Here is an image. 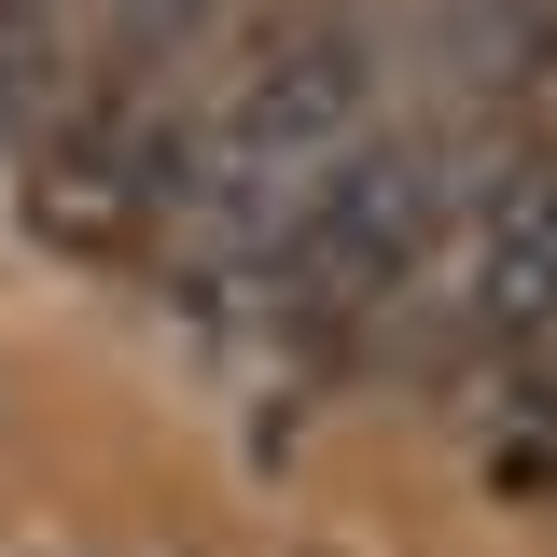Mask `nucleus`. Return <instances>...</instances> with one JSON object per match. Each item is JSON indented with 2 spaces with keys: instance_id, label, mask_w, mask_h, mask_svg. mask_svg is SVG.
<instances>
[{
  "instance_id": "1",
  "label": "nucleus",
  "mask_w": 557,
  "mask_h": 557,
  "mask_svg": "<svg viewBox=\"0 0 557 557\" xmlns=\"http://www.w3.org/2000/svg\"><path fill=\"white\" fill-rule=\"evenodd\" d=\"M460 182L474 168L446 139H362V153H335L321 196H307V223H293V251L265 265V307L293 335H376V321H405V293L432 265Z\"/></svg>"
},
{
  "instance_id": "4",
  "label": "nucleus",
  "mask_w": 557,
  "mask_h": 557,
  "mask_svg": "<svg viewBox=\"0 0 557 557\" xmlns=\"http://www.w3.org/2000/svg\"><path fill=\"white\" fill-rule=\"evenodd\" d=\"M544 391H557V335H544Z\"/></svg>"
},
{
  "instance_id": "2",
  "label": "nucleus",
  "mask_w": 557,
  "mask_h": 557,
  "mask_svg": "<svg viewBox=\"0 0 557 557\" xmlns=\"http://www.w3.org/2000/svg\"><path fill=\"white\" fill-rule=\"evenodd\" d=\"M474 14V70L487 84H544L557 70V0H460Z\"/></svg>"
},
{
  "instance_id": "3",
  "label": "nucleus",
  "mask_w": 557,
  "mask_h": 557,
  "mask_svg": "<svg viewBox=\"0 0 557 557\" xmlns=\"http://www.w3.org/2000/svg\"><path fill=\"white\" fill-rule=\"evenodd\" d=\"M0 14H57V0H0Z\"/></svg>"
}]
</instances>
